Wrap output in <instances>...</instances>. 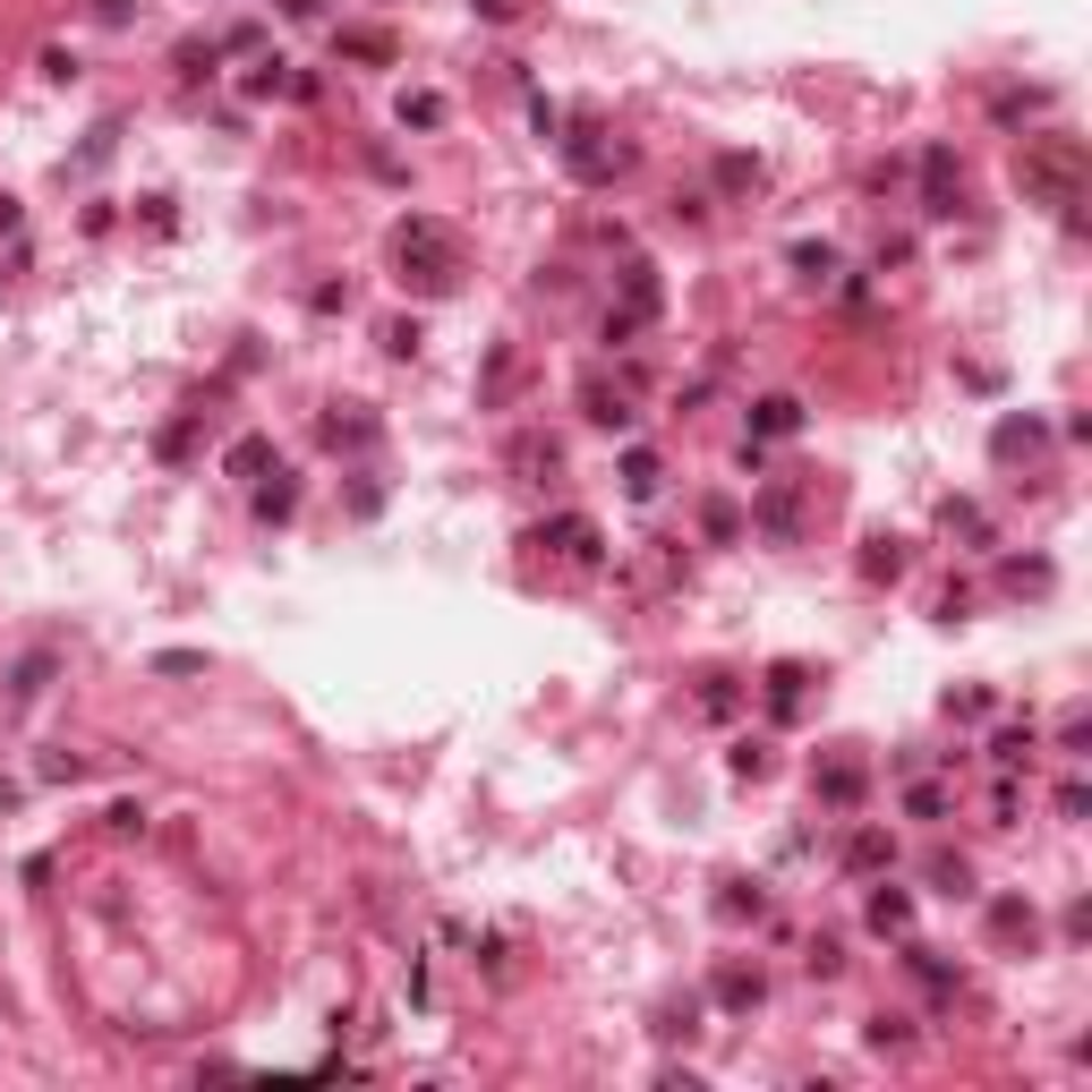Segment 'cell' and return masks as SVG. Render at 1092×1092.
Returning a JSON list of instances; mask_svg holds the SVG:
<instances>
[{
    "mask_svg": "<svg viewBox=\"0 0 1092 1092\" xmlns=\"http://www.w3.org/2000/svg\"><path fill=\"white\" fill-rule=\"evenodd\" d=\"M393 265H402V282H418L427 299H445L461 282V239H452L436 214H410V223L393 231Z\"/></svg>",
    "mask_w": 1092,
    "mask_h": 1092,
    "instance_id": "cell-1",
    "label": "cell"
},
{
    "mask_svg": "<svg viewBox=\"0 0 1092 1092\" xmlns=\"http://www.w3.org/2000/svg\"><path fill=\"white\" fill-rule=\"evenodd\" d=\"M1025 189L1050 196V205H1075L1084 196V146L1075 137H1025Z\"/></svg>",
    "mask_w": 1092,
    "mask_h": 1092,
    "instance_id": "cell-2",
    "label": "cell"
},
{
    "mask_svg": "<svg viewBox=\"0 0 1092 1092\" xmlns=\"http://www.w3.org/2000/svg\"><path fill=\"white\" fill-rule=\"evenodd\" d=\"M564 162H572L589 189H607V180H623V171H632V146H623V137H607V129H580V137H564Z\"/></svg>",
    "mask_w": 1092,
    "mask_h": 1092,
    "instance_id": "cell-3",
    "label": "cell"
},
{
    "mask_svg": "<svg viewBox=\"0 0 1092 1092\" xmlns=\"http://www.w3.org/2000/svg\"><path fill=\"white\" fill-rule=\"evenodd\" d=\"M649 317H657V274H649V265H623V308L607 317V342H632Z\"/></svg>",
    "mask_w": 1092,
    "mask_h": 1092,
    "instance_id": "cell-4",
    "label": "cell"
},
{
    "mask_svg": "<svg viewBox=\"0 0 1092 1092\" xmlns=\"http://www.w3.org/2000/svg\"><path fill=\"white\" fill-rule=\"evenodd\" d=\"M538 546H555V555H572V564H598V521L589 513H564V521H546Z\"/></svg>",
    "mask_w": 1092,
    "mask_h": 1092,
    "instance_id": "cell-5",
    "label": "cell"
},
{
    "mask_svg": "<svg viewBox=\"0 0 1092 1092\" xmlns=\"http://www.w3.org/2000/svg\"><path fill=\"white\" fill-rule=\"evenodd\" d=\"M922 180H931V214H956L964 171H956V154H948V146H931V154H922Z\"/></svg>",
    "mask_w": 1092,
    "mask_h": 1092,
    "instance_id": "cell-6",
    "label": "cell"
},
{
    "mask_svg": "<svg viewBox=\"0 0 1092 1092\" xmlns=\"http://www.w3.org/2000/svg\"><path fill=\"white\" fill-rule=\"evenodd\" d=\"M794 427H803V402H794V393H769V402L751 410V436H794Z\"/></svg>",
    "mask_w": 1092,
    "mask_h": 1092,
    "instance_id": "cell-7",
    "label": "cell"
},
{
    "mask_svg": "<svg viewBox=\"0 0 1092 1092\" xmlns=\"http://www.w3.org/2000/svg\"><path fill=\"white\" fill-rule=\"evenodd\" d=\"M811 785H820L828 803H863V760H828V769L811 777Z\"/></svg>",
    "mask_w": 1092,
    "mask_h": 1092,
    "instance_id": "cell-8",
    "label": "cell"
},
{
    "mask_svg": "<svg viewBox=\"0 0 1092 1092\" xmlns=\"http://www.w3.org/2000/svg\"><path fill=\"white\" fill-rule=\"evenodd\" d=\"M580 402H589V418H598V427H632V402H623L614 385H598V376L580 385Z\"/></svg>",
    "mask_w": 1092,
    "mask_h": 1092,
    "instance_id": "cell-9",
    "label": "cell"
},
{
    "mask_svg": "<svg viewBox=\"0 0 1092 1092\" xmlns=\"http://www.w3.org/2000/svg\"><path fill=\"white\" fill-rule=\"evenodd\" d=\"M904 922H913V897H904V888H879V897H870V931H904Z\"/></svg>",
    "mask_w": 1092,
    "mask_h": 1092,
    "instance_id": "cell-10",
    "label": "cell"
},
{
    "mask_svg": "<svg viewBox=\"0 0 1092 1092\" xmlns=\"http://www.w3.org/2000/svg\"><path fill=\"white\" fill-rule=\"evenodd\" d=\"M769 708H777V717L803 708V666H777V675H769Z\"/></svg>",
    "mask_w": 1092,
    "mask_h": 1092,
    "instance_id": "cell-11",
    "label": "cell"
},
{
    "mask_svg": "<svg viewBox=\"0 0 1092 1092\" xmlns=\"http://www.w3.org/2000/svg\"><path fill=\"white\" fill-rule=\"evenodd\" d=\"M863 572H870V580H897V572H904V538H870Z\"/></svg>",
    "mask_w": 1092,
    "mask_h": 1092,
    "instance_id": "cell-12",
    "label": "cell"
},
{
    "mask_svg": "<svg viewBox=\"0 0 1092 1092\" xmlns=\"http://www.w3.org/2000/svg\"><path fill=\"white\" fill-rule=\"evenodd\" d=\"M991 931H998V939H1025V948H1032V904H1016V897L991 904Z\"/></svg>",
    "mask_w": 1092,
    "mask_h": 1092,
    "instance_id": "cell-13",
    "label": "cell"
},
{
    "mask_svg": "<svg viewBox=\"0 0 1092 1092\" xmlns=\"http://www.w3.org/2000/svg\"><path fill=\"white\" fill-rule=\"evenodd\" d=\"M265 461H274V445H265V436H239V445H231V479H257Z\"/></svg>",
    "mask_w": 1092,
    "mask_h": 1092,
    "instance_id": "cell-14",
    "label": "cell"
},
{
    "mask_svg": "<svg viewBox=\"0 0 1092 1092\" xmlns=\"http://www.w3.org/2000/svg\"><path fill=\"white\" fill-rule=\"evenodd\" d=\"M43 675H52V649H34L26 666L9 675V700H34V692H43Z\"/></svg>",
    "mask_w": 1092,
    "mask_h": 1092,
    "instance_id": "cell-15",
    "label": "cell"
},
{
    "mask_svg": "<svg viewBox=\"0 0 1092 1092\" xmlns=\"http://www.w3.org/2000/svg\"><path fill=\"white\" fill-rule=\"evenodd\" d=\"M623 486H632V495H657V452H623Z\"/></svg>",
    "mask_w": 1092,
    "mask_h": 1092,
    "instance_id": "cell-16",
    "label": "cell"
},
{
    "mask_svg": "<svg viewBox=\"0 0 1092 1092\" xmlns=\"http://www.w3.org/2000/svg\"><path fill=\"white\" fill-rule=\"evenodd\" d=\"M717 998H726V1007H751V998H760V973L726 964V973H717Z\"/></svg>",
    "mask_w": 1092,
    "mask_h": 1092,
    "instance_id": "cell-17",
    "label": "cell"
},
{
    "mask_svg": "<svg viewBox=\"0 0 1092 1092\" xmlns=\"http://www.w3.org/2000/svg\"><path fill=\"white\" fill-rule=\"evenodd\" d=\"M794 265H803V282H828V274H836V248H828V239H803V248H794Z\"/></svg>",
    "mask_w": 1092,
    "mask_h": 1092,
    "instance_id": "cell-18",
    "label": "cell"
},
{
    "mask_svg": "<svg viewBox=\"0 0 1092 1092\" xmlns=\"http://www.w3.org/2000/svg\"><path fill=\"white\" fill-rule=\"evenodd\" d=\"M445 120V95H402V129H436Z\"/></svg>",
    "mask_w": 1092,
    "mask_h": 1092,
    "instance_id": "cell-19",
    "label": "cell"
},
{
    "mask_svg": "<svg viewBox=\"0 0 1092 1092\" xmlns=\"http://www.w3.org/2000/svg\"><path fill=\"white\" fill-rule=\"evenodd\" d=\"M845 863H854V870H879V863H888V836H879V828H863L854 845H845Z\"/></svg>",
    "mask_w": 1092,
    "mask_h": 1092,
    "instance_id": "cell-20",
    "label": "cell"
},
{
    "mask_svg": "<svg viewBox=\"0 0 1092 1092\" xmlns=\"http://www.w3.org/2000/svg\"><path fill=\"white\" fill-rule=\"evenodd\" d=\"M290 504H299V486H290V479L257 486V513H265V521H290Z\"/></svg>",
    "mask_w": 1092,
    "mask_h": 1092,
    "instance_id": "cell-21",
    "label": "cell"
},
{
    "mask_svg": "<svg viewBox=\"0 0 1092 1092\" xmlns=\"http://www.w3.org/2000/svg\"><path fill=\"white\" fill-rule=\"evenodd\" d=\"M717 189H760V162L726 154V162H717Z\"/></svg>",
    "mask_w": 1092,
    "mask_h": 1092,
    "instance_id": "cell-22",
    "label": "cell"
},
{
    "mask_svg": "<svg viewBox=\"0 0 1092 1092\" xmlns=\"http://www.w3.org/2000/svg\"><path fill=\"white\" fill-rule=\"evenodd\" d=\"M342 52H358V61H385L393 43H385V34H376V26H351V34H342Z\"/></svg>",
    "mask_w": 1092,
    "mask_h": 1092,
    "instance_id": "cell-23",
    "label": "cell"
},
{
    "mask_svg": "<svg viewBox=\"0 0 1092 1092\" xmlns=\"http://www.w3.org/2000/svg\"><path fill=\"white\" fill-rule=\"evenodd\" d=\"M1032 445H1041V427H1032V418H1025V427H998V461H1016V452H1032Z\"/></svg>",
    "mask_w": 1092,
    "mask_h": 1092,
    "instance_id": "cell-24",
    "label": "cell"
},
{
    "mask_svg": "<svg viewBox=\"0 0 1092 1092\" xmlns=\"http://www.w3.org/2000/svg\"><path fill=\"white\" fill-rule=\"evenodd\" d=\"M931 879H939V897H964V888H973V870H964V863H948V854L931 863Z\"/></svg>",
    "mask_w": 1092,
    "mask_h": 1092,
    "instance_id": "cell-25",
    "label": "cell"
},
{
    "mask_svg": "<svg viewBox=\"0 0 1092 1092\" xmlns=\"http://www.w3.org/2000/svg\"><path fill=\"white\" fill-rule=\"evenodd\" d=\"M196 666H205L196 649H162V657H154V675H196Z\"/></svg>",
    "mask_w": 1092,
    "mask_h": 1092,
    "instance_id": "cell-26",
    "label": "cell"
},
{
    "mask_svg": "<svg viewBox=\"0 0 1092 1092\" xmlns=\"http://www.w3.org/2000/svg\"><path fill=\"white\" fill-rule=\"evenodd\" d=\"M479 18H513V0H479Z\"/></svg>",
    "mask_w": 1092,
    "mask_h": 1092,
    "instance_id": "cell-27",
    "label": "cell"
},
{
    "mask_svg": "<svg viewBox=\"0 0 1092 1092\" xmlns=\"http://www.w3.org/2000/svg\"><path fill=\"white\" fill-rule=\"evenodd\" d=\"M0 231H18V196H0Z\"/></svg>",
    "mask_w": 1092,
    "mask_h": 1092,
    "instance_id": "cell-28",
    "label": "cell"
},
{
    "mask_svg": "<svg viewBox=\"0 0 1092 1092\" xmlns=\"http://www.w3.org/2000/svg\"><path fill=\"white\" fill-rule=\"evenodd\" d=\"M282 9H290V18H317V9H324V0H282Z\"/></svg>",
    "mask_w": 1092,
    "mask_h": 1092,
    "instance_id": "cell-29",
    "label": "cell"
},
{
    "mask_svg": "<svg viewBox=\"0 0 1092 1092\" xmlns=\"http://www.w3.org/2000/svg\"><path fill=\"white\" fill-rule=\"evenodd\" d=\"M9 803H18V785H9V777H0V811H9Z\"/></svg>",
    "mask_w": 1092,
    "mask_h": 1092,
    "instance_id": "cell-30",
    "label": "cell"
}]
</instances>
